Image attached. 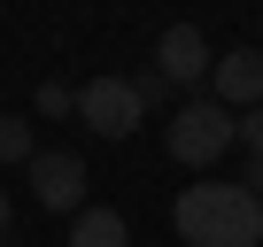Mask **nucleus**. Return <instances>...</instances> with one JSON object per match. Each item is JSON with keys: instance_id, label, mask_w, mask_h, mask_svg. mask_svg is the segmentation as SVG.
Segmentation results:
<instances>
[{"instance_id": "nucleus-1", "label": "nucleus", "mask_w": 263, "mask_h": 247, "mask_svg": "<svg viewBox=\"0 0 263 247\" xmlns=\"http://www.w3.org/2000/svg\"><path fill=\"white\" fill-rule=\"evenodd\" d=\"M171 216H178L186 247H255L263 239V201L248 186H186Z\"/></svg>"}, {"instance_id": "nucleus-2", "label": "nucleus", "mask_w": 263, "mask_h": 247, "mask_svg": "<svg viewBox=\"0 0 263 247\" xmlns=\"http://www.w3.org/2000/svg\"><path fill=\"white\" fill-rule=\"evenodd\" d=\"M232 123H240L232 108H217V100H186V108L171 116V132H163V139H171V155H178L186 170H209V162L232 147Z\"/></svg>"}, {"instance_id": "nucleus-3", "label": "nucleus", "mask_w": 263, "mask_h": 247, "mask_svg": "<svg viewBox=\"0 0 263 247\" xmlns=\"http://www.w3.org/2000/svg\"><path fill=\"white\" fill-rule=\"evenodd\" d=\"M78 116H85V132H101V139H132L140 93H132V77H93V85H78Z\"/></svg>"}, {"instance_id": "nucleus-4", "label": "nucleus", "mask_w": 263, "mask_h": 247, "mask_svg": "<svg viewBox=\"0 0 263 247\" xmlns=\"http://www.w3.org/2000/svg\"><path fill=\"white\" fill-rule=\"evenodd\" d=\"M31 193H39V209L70 216V209L85 201V162H78L70 147H39V155H31Z\"/></svg>"}, {"instance_id": "nucleus-5", "label": "nucleus", "mask_w": 263, "mask_h": 247, "mask_svg": "<svg viewBox=\"0 0 263 247\" xmlns=\"http://www.w3.org/2000/svg\"><path fill=\"white\" fill-rule=\"evenodd\" d=\"M209 70H217V54H209L201 24H171V31L155 39V77H171V85H201Z\"/></svg>"}, {"instance_id": "nucleus-6", "label": "nucleus", "mask_w": 263, "mask_h": 247, "mask_svg": "<svg viewBox=\"0 0 263 247\" xmlns=\"http://www.w3.org/2000/svg\"><path fill=\"white\" fill-rule=\"evenodd\" d=\"M209 100L217 108H263V54L255 47H232V54H217V70H209Z\"/></svg>"}, {"instance_id": "nucleus-7", "label": "nucleus", "mask_w": 263, "mask_h": 247, "mask_svg": "<svg viewBox=\"0 0 263 247\" xmlns=\"http://www.w3.org/2000/svg\"><path fill=\"white\" fill-rule=\"evenodd\" d=\"M70 247H132V232H124V216H116V209H78Z\"/></svg>"}, {"instance_id": "nucleus-8", "label": "nucleus", "mask_w": 263, "mask_h": 247, "mask_svg": "<svg viewBox=\"0 0 263 247\" xmlns=\"http://www.w3.org/2000/svg\"><path fill=\"white\" fill-rule=\"evenodd\" d=\"M31 155H39L31 123H24V116H0V162H24V170H31Z\"/></svg>"}, {"instance_id": "nucleus-9", "label": "nucleus", "mask_w": 263, "mask_h": 247, "mask_svg": "<svg viewBox=\"0 0 263 247\" xmlns=\"http://www.w3.org/2000/svg\"><path fill=\"white\" fill-rule=\"evenodd\" d=\"M232 139H248V155H263V108H248V116L232 123Z\"/></svg>"}, {"instance_id": "nucleus-10", "label": "nucleus", "mask_w": 263, "mask_h": 247, "mask_svg": "<svg viewBox=\"0 0 263 247\" xmlns=\"http://www.w3.org/2000/svg\"><path fill=\"white\" fill-rule=\"evenodd\" d=\"M248 193H255V201H263V155H255V170H248Z\"/></svg>"}, {"instance_id": "nucleus-11", "label": "nucleus", "mask_w": 263, "mask_h": 247, "mask_svg": "<svg viewBox=\"0 0 263 247\" xmlns=\"http://www.w3.org/2000/svg\"><path fill=\"white\" fill-rule=\"evenodd\" d=\"M0 232H8V193H0Z\"/></svg>"}]
</instances>
